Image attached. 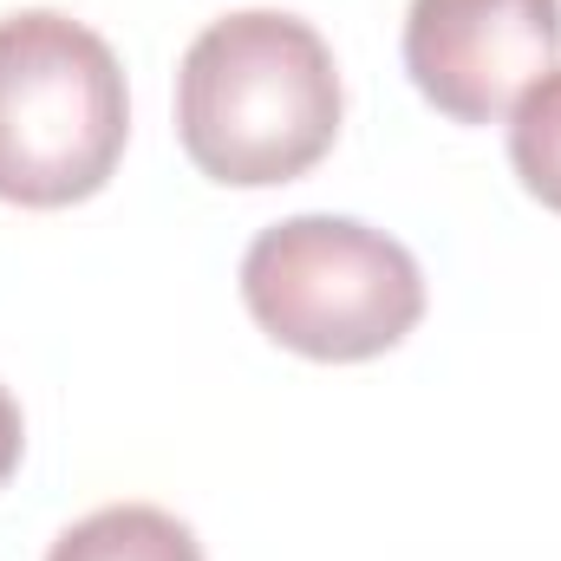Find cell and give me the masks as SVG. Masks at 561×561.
Instances as JSON below:
<instances>
[{"label":"cell","mask_w":561,"mask_h":561,"mask_svg":"<svg viewBox=\"0 0 561 561\" xmlns=\"http://www.w3.org/2000/svg\"><path fill=\"white\" fill-rule=\"evenodd\" d=\"M333 46L280 7L209 20L176 66V138L209 183L275 190L307 176L340 138Z\"/></svg>","instance_id":"obj_1"},{"label":"cell","mask_w":561,"mask_h":561,"mask_svg":"<svg viewBox=\"0 0 561 561\" xmlns=\"http://www.w3.org/2000/svg\"><path fill=\"white\" fill-rule=\"evenodd\" d=\"M131 138L125 66L72 13L0 20V203L72 209L99 196Z\"/></svg>","instance_id":"obj_2"},{"label":"cell","mask_w":561,"mask_h":561,"mask_svg":"<svg viewBox=\"0 0 561 561\" xmlns=\"http://www.w3.org/2000/svg\"><path fill=\"white\" fill-rule=\"evenodd\" d=\"M242 307L287 353L359 366L424 320V275L412 249L373 222L287 216L242 255Z\"/></svg>","instance_id":"obj_3"},{"label":"cell","mask_w":561,"mask_h":561,"mask_svg":"<svg viewBox=\"0 0 561 561\" xmlns=\"http://www.w3.org/2000/svg\"><path fill=\"white\" fill-rule=\"evenodd\" d=\"M561 59V0H412L405 72L450 125H503Z\"/></svg>","instance_id":"obj_4"},{"label":"cell","mask_w":561,"mask_h":561,"mask_svg":"<svg viewBox=\"0 0 561 561\" xmlns=\"http://www.w3.org/2000/svg\"><path fill=\"white\" fill-rule=\"evenodd\" d=\"M46 561H203V542L157 503H105L85 523H72L46 549Z\"/></svg>","instance_id":"obj_5"},{"label":"cell","mask_w":561,"mask_h":561,"mask_svg":"<svg viewBox=\"0 0 561 561\" xmlns=\"http://www.w3.org/2000/svg\"><path fill=\"white\" fill-rule=\"evenodd\" d=\"M510 163H516L523 190L561 216V66L549 79H536L523 92V105L510 112Z\"/></svg>","instance_id":"obj_6"},{"label":"cell","mask_w":561,"mask_h":561,"mask_svg":"<svg viewBox=\"0 0 561 561\" xmlns=\"http://www.w3.org/2000/svg\"><path fill=\"white\" fill-rule=\"evenodd\" d=\"M20 450H26V424H20V405H13V392L0 386V483L20 470Z\"/></svg>","instance_id":"obj_7"}]
</instances>
